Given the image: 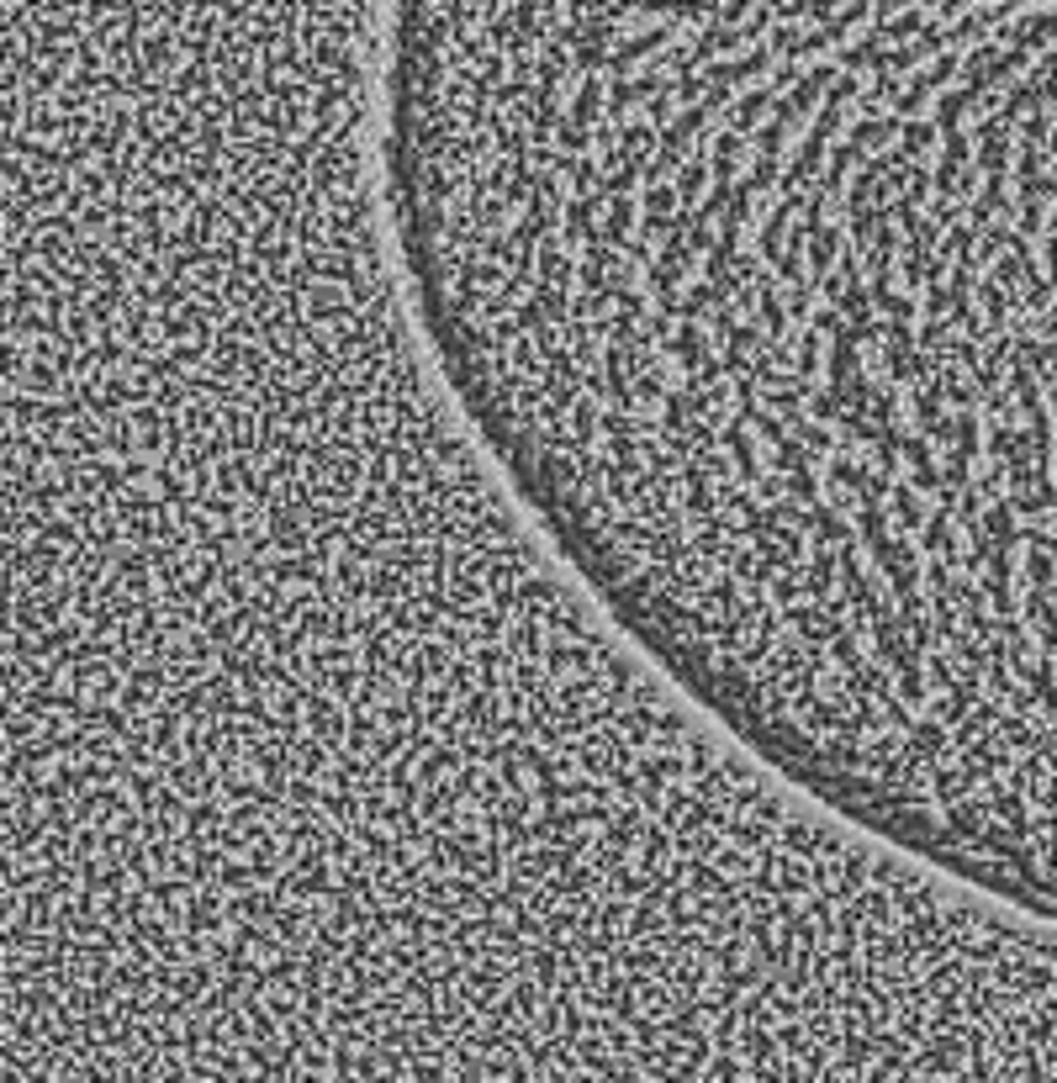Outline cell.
Wrapping results in <instances>:
<instances>
[{
	"mask_svg": "<svg viewBox=\"0 0 1057 1083\" xmlns=\"http://www.w3.org/2000/svg\"><path fill=\"white\" fill-rule=\"evenodd\" d=\"M6 481L16 1083H1057V925L666 682L386 259L111 317Z\"/></svg>",
	"mask_w": 1057,
	"mask_h": 1083,
	"instance_id": "obj_1",
	"label": "cell"
}]
</instances>
